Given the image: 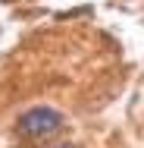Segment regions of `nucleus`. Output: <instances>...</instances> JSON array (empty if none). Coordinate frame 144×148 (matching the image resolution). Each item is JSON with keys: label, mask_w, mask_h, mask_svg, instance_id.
<instances>
[{"label": "nucleus", "mask_w": 144, "mask_h": 148, "mask_svg": "<svg viewBox=\"0 0 144 148\" xmlns=\"http://www.w3.org/2000/svg\"><path fill=\"white\" fill-rule=\"evenodd\" d=\"M63 129V114L53 107H31L19 117V132L28 139H50Z\"/></svg>", "instance_id": "obj_1"}, {"label": "nucleus", "mask_w": 144, "mask_h": 148, "mask_svg": "<svg viewBox=\"0 0 144 148\" xmlns=\"http://www.w3.org/2000/svg\"><path fill=\"white\" fill-rule=\"evenodd\" d=\"M57 148H75V145H69V142H63V145H57Z\"/></svg>", "instance_id": "obj_2"}]
</instances>
